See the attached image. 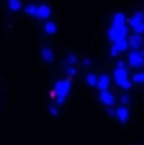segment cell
Listing matches in <instances>:
<instances>
[{
    "label": "cell",
    "instance_id": "obj_1",
    "mask_svg": "<svg viewBox=\"0 0 144 145\" xmlns=\"http://www.w3.org/2000/svg\"><path fill=\"white\" fill-rule=\"evenodd\" d=\"M70 89H71V81L70 79H59L54 83V88H53V96L56 98V103L58 105H63L66 96L70 95Z\"/></svg>",
    "mask_w": 144,
    "mask_h": 145
},
{
    "label": "cell",
    "instance_id": "obj_2",
    "mask_svg": "<svg viewBox=\"0 0 144 145\" xmlns=\"http://www.w3.org/2000/svg\"><path fill=\"white\" fill-rule=\"evenodd\" d=\"M129 27L134 31V34H141L144 32V12H136L131 20H129Z\"/></svg>",
    "mask_w": 144,
    "mask_h": 145
},
{
    "label": "cell",
    "instance_id": "obj_3",
    "mask_svg": "<svg viewBox=\"0 0 144 145\" xmlns=\"http://www.w3.org/2000/svg\"><path fill=\"white\" fill-rule=\"evenodd\" d=\"M127 32H129V27L127 25H122V27H114L110 25L107 31V37L115 42V40H120V39H127Z\"/></svg>",
    "mask_w": 144,
    "mask_h": 145
},
{
    "label": "cell",
    "instance_id": "obj_4",
    "mask_svg": "<svg viewBox=\"0 0 144 145\" xmlns=\"http://www.w3.org/2000/svg\"><path fill=\"white\" fill-rule=\"evenodd\" d=\"M127 64L134 69H139L144 66V52L141 51H131L127 56Z\"/></svg>",
    "mask_w": 144,
    "mask_h": 145
},
{
    "label": "cell",
    "instance_id": "obj_5",
    "mask_svg": "<svg viewBox=\"0 0 144 145\" xmlns=\"http://www.w3.org/2000/svg\"><path fill=\"white\" fill-rule=\"evenodd\" d=\"M127 49V39H120V40H115L112 42V47H110V56H119L120 52H124Z\"/></svg>",
    "mask_w": 144,
    "mask_h": 145
},
{
    "label": "cell",
    "instance_id": "obj_6",
    "mask_svg": "<svg viewBox=\"0 0 144 145\" xmlns=\"http://www.w3.org/2000/svg\"><path fill=\"white\" fill-rule=\"evenodd\" d=\"M141 46H143V36L141 34H132L127 39V47H131V51H139Z\"/></svg>",
    "mask_w": 144,
    "mask_h": 145
},
{
    "label": "cell",
    "instance_id": "obj_7",
    "mask_svg": "<svg viewBox=\"0 0 144 145\" xmlns=\"http://www.w3.org/2000/svg\"><path fill=\"white\" fill-rule=\"evenodd\" d=\"M34 17L36 19H42V20H48L51 17V7L49 5H37Z\"/></svg>",
    "mask_w": 144,
    "mask_h": 145
},
{
    "label": "cell",
    "instance_id": "obj_8",
    "mask_svg": "<svg viewBox=\"0 0 144 145\" xmlns=\"http://www.w3.org/2000/svg\"><path fill=\"white\" fill-rule=\"evenodd\" d=\"M98 100L102 101V105H105V106H114V103H115V96L110 93V91H100V95H98Z\"/></svg>",
    "mask_w": 144,
    "mask_h": 145
},
{
    "label": "cell",
    "instance_id": "obj_9",
    "mask_svg": "<svg viewBox=\"0 0 144 145\" xmlns=\"http://www.w3.org/2000/svg\"><path fill=\"white\" fill-rule=\"evenodd\" d=\"M114 79H115L117 84H120L122 81L129 79V72H127V69H126V68H119V66H115V69H114Z\"/></svg>",
    "mask_w": 144,
    "mask_h": 145
},
{
    "label": "cell",
    "instance_id": "obj_10",
    "mask_svg": "<svg viewBox=\"0 0 144 145\" xmlns=\"http://www.w3.org/2000/svg\"><path fill=\"white\" fill-rule=\"evenodd\" d=\"M115 118L120 121V123H127L129 121V110H127V106H119V108L115 110Z\"/></svg>",
    "mask_w": 144,
    "mask_h": 145
},
{
    "label": "cell",
    "instance_id": "obj_11",
    "mask_svg": "<svg viewBox=\"0 0 144 145\" xmlns=\"http://www.w3.org/2000/svg\"><path fill=\"white\" fill-rule=\"evenodd\" d=\"M108 86H110V78H108V74H100V76L97 78V88H98L100 91H107Z\"/></svg>",
    "mask_w": 144,
    "mask_h": 145
},
{
    "label": "cell",
    "instance_id": "obj_12",
    "mask_svg": "<svg viewBox=\"0 0 144 145\" xmlns=\"http://www.w3.org/2000/svg\"><path fill=\"white\" fill-rule=\"evenodd\" d=\"M112 25H114V27L127 25V22H126V15H124V14H120V12L114 14V17H112Z\"/></svg>",
    "mask_w": 144,
    "mask_h": 145
},
{
    "label": "cell",
    "instance_id": "obj_13",
    "mask_svg": "<svg viewBox=\"0 0 144 145\" xmlns=\"http://www.w3.org/2000/svg\"><path fill=\"white\" fill-rule=\"evenodd\" d=\"M41 57H42L44 63H53V61H54V52H53V49L42 47V49H41Z\"/></svg>",
    "mask_w": 144,
    "mask_h": 145
},
{
    "label": "cell",
    "instance_id": "obj_14",
    "mask_svg": "<svg viewBox=\"0 0 144 145\" xmlns=\"http://www.w3.org/2000/svg\"><path fill=\"white\" fill-rule=\"evenodd\" d=\"M56 31H58V25H56L53 20H48V22L44 24V32H46V34H56Z\"/></svg>",
    "mask_w": 144,
    "mask_h": 145
},
{
    "label": "cell",
    "instance_id": "obj_15",
    "mask_svg": "<svg viewBox=\"0 0 144 145\" xmlns=\"http://www.w3.org/2000/svg\"><path fill=\"white\" fill-rule=\"evenodd\" d=\"M7 7L12 12H19L22 8V3H20V0H7Z\"/></svg>",
    "mask_w": 144,
    "mask_h": 145
},
{
    "label": "cell",
    "instance_id": "obj_16",
    "mask_svg": "<svg viewBox=\"0 0 144 145\" xmlns=\"http://www.w3.org/2000/svg\"><path fill=\"white\" fill-rule=\"evenodd\" d=\"M97 78H98V76H95L93 72H88V74H87V78H85V81H87V84H88V86L95 88V86H97Z\"/></svg>",
    "mask_w": 144,
    "mask_h": 145
},
{
    "label": "cell",
    "instance_id": "obj_17",
    "mask_svg": "<svg viewBox=\"0 0 144 145\" xmlns=\"http://www.w3.org/2000/svg\"><path fill=\"white\" fill-rule=\"evenodd\" d=\"M131 81L136 83V84H144V72H136Z\"/></svg>",
    "mask_w": 144,
    "mask_h": 145
},
{
    "label": "cell",
    "instance_id": "obj_18",
    "mask_svg": "<svg viewBox=\"0 0 144 145\" xmlns=\"http://www.w3.org/2000/svg\"><path fill=\"white\" fill-rule=\"evenodd\" d=\"M76 63H78V57L75 54H68L66 56V66H75Z\"/></svg>",
    "mask_w": 144,
    "mask_h": 145
},
{
    "label": "cell",
    "instance_id": "obj_19",
    "mask_svg": "<svg viewBox=\"0 0 144 145\" xmlns=\"http://www.w3.org/2000/svg\"><path fill=\"white\" fill-rule=\"evenodd\" d=\"M119 86H120L122 89H126V91H129V89L132 88V81H131V79H126V81H122V83H120Z\"/></svg>",
    "mask_w": 144,
    "mask_h": 145
},
{
    "label": "cell",
    "instance_id": "obj_20",
    "mask_svg": "<svg viewBox=\"0 0 144 145\" xmlns=\"http://www.w3.org/2000/svg\"><path fill=\"white\" fill-rule=\"evenodd\" d=\"M65 72H66L68 78H73V76L76 74V68H75V66H66V68H65Z\"/></svg>",
    "mask_w": 144,
    "mask_h": 145
},
{
    "label": "cell",
    "instance_id": "obj_21",
    "mask_svg": "<svg viewBox=\"0 0 144 145\" xmlns=\"http://www.w3.org/2000/svg\"><path fill=\"white\" fill-rule=\"evenodd\" d=\"M36 8H37V5H32V3H31V5H27V7H26V12H27L29 15H32V17H34V14H36Z\"/></svg>",
    "mask_w": 144,
    "mask_h": 145
},
{
    "label": "cell",
    "instance_id": "obj_22",
    "mask_svg": "<svg viewBox=\"0 0 144 145\" xmlns=\"http://www.w3.org/2000/svg\"><path fill=\"white\" fill-rule=\"evenodd\" d=\"M129 101H131V96H129L127 93H124V95H120V103H122V105H127Z\"/></svg>",
    "mask_w": 144,
    "mask_h": 145
},
{
    "label": "cell",
    "instance_id": "obj_23",
    "mask_svg": "<svg viewBox=\"0 0 144 145\" xmlns=\"http://www.w3.org/2000/svg\"><path fill=\"white\" fill-rule=\"evenodd\" d=\"M49 113H51L53 116H58V106H56V105H51V106H49Z\"/></svg>",
    "mask_w": 144,
    "mask_h": 145
},
{
    "label": "cell",
    "instance_id": "obj_24",
    "mask_svg": "<svg viewBox=\"0 0 144 145\" xmlns=\"http://www.w3.org/2000/svg\"><path fill=\"white\" fill-rule=\"evenodd\" d=\"M81 66H85V68H90V66H92V59H90V57H85V59L81 61Z\"/></svg>",
    "mask_w": 144,
    "mask_h": 145
},
{
    "label": "cell",
    "instance_id": "obj_25",
    "mask_svg": "<svg viewBox=\"0 0 144 145\" xmlns=\"http://www.w3.org/2000/svg\"><path fill=\"white\" fill-rule=\"evenodd\" d=\"M107 113L110 115V116H115V110L112 108V106H108V108H107Z\"/></svg>",
    "mask_w": 144,
    "mask_h": 145
},
{
    "label": "cell",
    "instance_id": "obj_26",
    "mask_svg": "<svg viewBox=\"0 0 144 145\" xmlns=\"http://www.w3.org/2000/svg\"><path fill=\"white\" fill-rule=\"evenodd\" d=\"M117 66H119V68H126V63H124V61H119Z\"/></svg>",
    "mask_w": 144,
    "mask_h": 145
}]
</instances>
